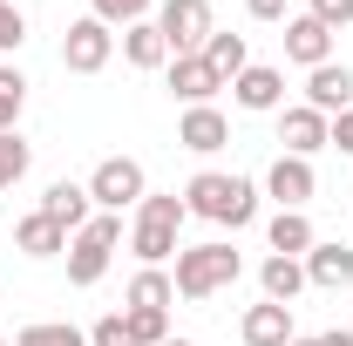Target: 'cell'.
I'll use <instances>...</instances> for the list:
<instances>
[{"label":"cell","mask_w":353,"mask_h":346,"mask_svg":"<svg viewBox=\"0 0 353 346\" xmlns=\"http://www.w3.org/2000/svg\"><path fill=\"white\" fill-rule=\"evenodd\" d=\"M265 238H272V252H279V258H306L312 245H319V231H312L306 211H279L272 224H265Z\"/></svg>","instance_id":"cell-19"},{"label":"cell","mask_w":353,"mask_h":346,"mask_svg":"<svg viewBox=\"0 0 353 346\" xmlns=\"http://www.w3.org/2000/svg\"><path fill=\"white\" fill-rule=\"evenodd\" d=\"M285 61H299V68L333 61V28H319L312 14H285Z\"/></svg>","instance_id":"cell-14"},{"label":"cell","mask_w":353,"mask_h":346,"mask_svg":"<svg viewBox=\"0 0 353 346\" xmlns=\"http://www.w3.org/2000/svg\"><path fill=\"white\" fill-rule=\"evenodd\" d=\"M88 197H95L102 211L143 204V197H150V183H143V163H136V156H102V163H95V176H88Z\"/></svg>","instance_id":"cell-7"},{"label":"cell","mask_w":353,"mask_h":346,"mask_svg":"<svg viewBox=\"0 0 353 346\" xmlns=\"http://www.w3.org/2000/svg\"><path fill=\"white\" fill-rule=\"evenodd\" d=\"M21 41H28V14L14 0H0V48H21Z\"/></svg>","instance_id":"cell-29"},{"label":"cell","mask_w":353,"mask_h":346,"mask_svg":"<svg viewBox=\"0 0 353 346\" xmlns=\"http://www.w3.org/2000/svg\"><path fill=\"white\" fill-rule=\"evenodd\" d=\"M123 61H130V68H170L163 28H157V21H130V28H123Z\"/></svg>","instance_id":"cell-18"},{"label":"cell","mask_w":353,"mask_h":346,"mask_svg":"<svg viewBox=\"0 0 353 346\" xmlns=\"http://www.w3.org/2000/svg\"><path fill=\"white\" fill-rule=\"evenodd\" d=\"M116 245H123V211H95L82 231L68 238V285H102Z\"/></svg>","instance_id":"cell-4"},{"label":"cell","mask_w":353,"mask_h":346,"mask_svg":"<svg viewBox=\"0 0 353 346\" xmlns=\"http://www.w3.org/2000/svg\"><path fill=\"white\" fill-rule=\"evenodd\" d=\"M150 7H157V0H88V14H95V21H109V28L150 21Z\"/></svg>","instance_id":"cell-28"},{"label":"cell","mask_w":353,"mask_h":346,"mask_svg":"<svg viewBox=\"0 0 353 346\" xmlns=\"http://www.w3.org/2000/svg\"><path fill=\"white\" fill-rule=\"evenodd\" d=\"M238 272H245V258L231 252V245H190V252H176V299H211V292H224V285H238Z\"/></svg>","instance_id":"cell-3"},{"label":"cell","mask_w":353,"mask_h":346,"mask_svg":"<svg viewBox=\"0 0 353 346\" xmlns=\"http://www.w3.org/2000/svg\"><path fill=\"white\" fill-rule=\"evenodd\" d=\"M326 136H333V123L319 116V109H279V143H285V156H306L312 163V150H326Z\"/></svg>","instance_id":"cell-11"},{"label":"cell","mask_w":353,"mask_h":346,"mask_svg":"<svg viewBox=\"0 0 353 346\" xmlns=\"http://www.w3.org/2000/svg\"><path fill=\"white\" fill-rule=\"evenodd\" d=\"M183 197L176 190H150L143 204H136V231H130V245H136V258L143 265H163L176 252V231H183Z\"/></svg>","instance_id":"cell-2"},{"label":"cell","mask_w":353,"mask_h":346,"mask_svg":"<svg viewBox=\"0 0 353 346\" xmlns=\"http://www.w3.org/2000/svg\"><path fill=\"white\" fill-rule=\"evenodd\" d=\"M183 211H190V217H211V224H231V231H245V224L259 217V190H252V176L197 170L190 183H183Z\"/></svg>","instance_id":"cell-1"},{"label":"cell","mask_w":353,"mask_h":346,"mask_svg":"<svg viewBox=\"0 0 353 346\" xmlns=\"http://www.w3.org/2000/svg\"><path fill=\"white\" fill-rule=\"evenodd\" d=\"M238 340H245V346H292V340H299V333H292V305L259 299L245 319H238Z\"/></svg>","instance_id":"cell-15"},{"label":"cell","mask_w":353,"mask_h":346,"mask_svg":"<svg viewBox=\"0 0 353 346\" xmlns=\"http://www.w3.org/2000/svg\"><path fill=\"white\" fill-rule=\"evenodd\" d=\"M14 346H88L82 326H61V319H48V326H21Z\"/></svg>","instance_id":"cell-26"},{"label":"cell","mask_w":353,"mask_h":346,"mask_svg":"<svg viewBox=\"0 0 353 346\" xmlns=\"http://www.w3.org/2000/svg\"><path fill=\"white\" fill-rule=\"evenodd\" d=\"M265 190L279 197V211H306V197L319 190V176H312L306 156H279V163L265 170Z\"/></svg>","instance_id":"cell-12"},{"label":"cell","mask_w":353,"mask_h":346,"mask_svg":"<svg viewBox=\"0 0 353 346\" xmlns=\"http://www.w3.org/2000/svg\"><path fill=\"white\" fill-rule=\"evenodd\" d=\"M88 204H95V197H88V183H68V176H61V183H48V190H41V211L54 217V224H61L68 238H75V231L88 224Z\"/></svg>","instance_id":"cell-17"},{"label":"cell","mask_w":353,"mask_h":346,"mask_svg":"<svg viewBox=\"0 0 353 346\" xmlns=\"http://www.w3.org/2000/svg\"><path fill=\"white\" fill-rule=\"evenodd\" d=\"M88 346H130V326H123V312L95 319V326H88Z\"/></svg>","instance_id":"cell-31"},{"label":"cell","mask_w":353,"mask_h":346,"mask_svg":"<svg viewBox=\"0 0 353 346\" xmlns=\"http://www.w3.org/2000/svg\"><path fill=\"white\" fill-rule=\"evenodd\" d=\"M28 163H34V150L21 143V130H0V190H14L28 176Z\"/></svg>","instance_id":"cell-24"},{"label":"cell","mask_w":353,"mask_h":346,"mask_svg":"<svg viewBox=\"0 0 353 346\" xmlns=\"http://www.w3.org/2000/svg\"><path fill=\"white\" fill-rule=\"evenodd\" d=\"M204 61H211V68L224 75V88H231L245 68H252V48H245V34H211V41H204Z\"/></svg>","instance_id":"cell-23"},{"label":"cell","mask_w":353,"mask_h":346,"mask_svg":"<svg viewBox=\"0 0 353 346\" xmlns=\"http://www.w3.org/2000/svg\"><path fill=\"white\" fill-rule=\"evenodd\" d=\"M176 143H183V150H197V156L224 150V143H231V123H224V109H218V102H197V109H183V123H176Z\"/></svg>","instance_id":"cell-13"},{"label":"cell","mask_w":353,"mask_h":346,"mask_svg":"<svg viewBox=\"0 0 353 346\" xmlns=\"http://www.w3.org/2000/svg\"><path fill=\"white\" fill-rule=\"evenodd\" d=\"M299 265H306V285H319V292H340V285H353V245H340V238H333V245L319 238V245H312Z\"/></svg>","instance_id":"cell-16"},{"label":"cell","mask_w":353,"mask_h":346,"mask_svg":"<svg viewBox=\"0 0 353 346\" xmlns=\"http://www.w3.org/2000/svg\"><path fill=\"white\" fill-rule=\"evenodd\" d=\"M163 346H197V340H163Z\"/></svg>","instance_id":"cell-35"},{"label":"cell","mask_w":353,"mask_h":346,"mask_svg":"<svg viewBox=\"0 0 353 346\" xmlns=\"http://www.w3.org/2000/svg\"><path fill=\"white\" fill-rule=\"evenodd\" d=\"M21 109H28V75L21 68H0V130H14Z\"/></svg>","instance_id":"cell-27"},{"label":"cell","mask_w":353,"mask_h":346,"mask_svg":"<svg viewBox=\"0 0 353 346\" xmlns=\"http://www.w3.org/2000/svg\"><path fill=\"white\" fill-rule=\"evenodd\" d=\"M14 245H21L28 258H54V252H68V231H61L48 211H28L21 224H14Z\"/></svg>","instance_id":"cell-20"},{"label":"cell","mask_w":353,"mask_h":346,"mask_svg":"<svg viewBox=\"0 0 353 346\" xmlns=\"http://www.w3.org/2000/svg\"><path fill=\"white\" fill-rule=\"evenodd\" d=\"M326 150H347V156H353V109H347V116H333V136H326Z\"/></svg>","instance_id":"cell-32"},{"label":"cell","mask_w":353,"mask_h":346,"mask_svg":"<svg viewBox=\"0 0 353 346\" xmlns=\"http://www.w3.org/2000/svg\"><path fill=\"white\" fill-rule=\"evenodd\" d=\"M306 14H312V21H319V28H333V34H340V28H347V21H353V0H312Z\"/></svg>","instance_id":"cell-30"},{"label":"cell","mask_w":353,"mask_h":346,"mask_svg":"<svg viewBox=\"0 0 353 346\" xmlns=\"http://www.w3.org/2000/svg\"><path fill=\"white\" fill-rule=\"evenodd\" d=\"M292 346H353V333H319V340H292Z\"/></svg>","instance_id":"cell-34"},{"label":"cell","mask_w":353,"mask_h":346,"mask_svg":"<svg viewBox=\"0 0 353 346\" xmlns=\"http://www.w3.org/2000/svg\"><path fill=\"white\" fill-rule=\"evenodd\" d=\"M259 292H265L272 305H292L299 292H306V265H299V258H279V252H272V258L259 265Z\"/></svg>","instance_id":"cell-21"},{"label":"cell","mask_w":353,"mask_h":346,"mask_svg":"<svg viewBox=\"0 0 353 346\" xmlns=\"http://www.w3.org/2000/svg\"><path fill=\"white\" fill-rule=\"evenodd\" d=\"M306 109H319L326 123L353 109V68H347V61H319V68H306Z\"/></svg>","instance_id":"cell-8"},{"label":"cell","mask_w":353,"mask_h":346,"mask_svg":"<svg viewBox=\"0 0 353 346\" xmlns=\"http://www.w3.org/2000/svg\"><path fill=\"white\" fill-rule=\"evenodd\" d=\"M109 54H116V28L109 21H95V14L68 21V34H61V68L68 75H102Z\"/></svg>","instance_id":"cell-5"},{"label":"cell","mask_w":353,"mask_h":346,"mask_svg":"<svg viewBox=\"0 0 353 346\" xmlns=\"http://www.w3.org/2000/svg\"><path fill=\"white\" fill-rule=\"evenodd\" d=\"M252 21H285V0H245Z\"/></svg>","instance_id":"cell-33"},{"label":"cell","mask_w":353,"mask_h":346,"mask_svg":"<svg viewBox=\"0 0 353 346\" xmlns=\"http://www.w3.org/2000/svg\"><path fill=\"white\" fill-rule=\"evenodd\" d=\"M224 88V75L204 61V54H170V95L183 102V109H197V102H211Z\"/></svg>","instance_id":"cell-10"},{"label":"cell","mask_w":353,"mask_h":346,"mask_svg":"<svg viewBox=\"0 0 353 346\" xmlns=\"http://www.w3.org/2000/svg\"><path fill=\"white\" fill-rule=\"evenodd\" d=\"M0 346H7V340H0Z\"/></svg>","instance_id":"cell-36"},{"label":"cell","mask_w":353,"mask_h":346,"mask_svg":"<svg viewBox=\"0 0 353 346\" xmlns=\"http://www.w3.org/2000/svg\"><path fill=\"white\" fill-rule=\"evenodd\" d=\"M170 299H176V278L163 265H143L130 278V305H143V312H170Z\"/></svg>","instance_id":"cell-22"},{"label":"cell","mask_w":353,"mask_h":346,"mask_svg":"<svg viewBox=\"0 0 353 346\" xmlns=\"http://www.w3.org/2000/svg\"><path fill=\"white\" fill-rule=\"evenodd\" d=\"M231 102H238V109H252V116H279V109H285V75H279V68H265V61H252V68L231 82Z\"/></svg>","instance_id":"cell-9"},{"label":"cell","mask_w":353,"mask_h":346,"mask_svg":"<svg viewBox=\"0 0 353 346\" xmlns=\"http://www.w3.org/2000/svg\"><path fill=\"white\" fill-rule=\"evenodd\" d=\"M157 28H163L170 54H204V41L218 34L211 0H163V7H157Z\"/></svg>","instance_id":"cell-6"},{"label":"cell","mask_w":353,"mask_h":346,"mask_svg":"<svg viewBox=\"0 0 353 346\" xmlns=\"http://www.w3.org/2000/svg\"><path fill=\"white\" fill-rule=\"evenodd\" d=\"M123 326H130V346H163V340H170V312H143V305H130Z\"/></svg>","instance_id":"cell-25"}]
</instances>
